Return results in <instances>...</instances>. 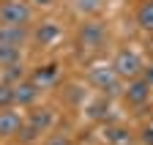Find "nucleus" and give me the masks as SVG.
Wrapping results in <instances>:
<instances>
[{"label": "nucleus", "instance_id": "1", "mask_svg": "<svg viewBox=\"0 0 153 145\" xmlns=\"http://www.w3.org/2000/svg\"><path fill=\"white\" fill-rule=\"evenodd\" d=\"M30 22V6L22 0H3L0 3V25L8 28H25Z\"/></svg>", "mask_w": 153, "mask_h": 145}, {"label": "nucleus", "instance_id": "2", "mask_svg": "<svg viewBox=\"0 0 153 145\" xmlns=\"http://www.w3.org/2000/svg\"><path fill=\"white\" fill-rule=\"evenodd\" d=\"M112 71H115L118 77H137L140 71H142V60H140V55H134L131 49H123V52L115 55Z\"/></svg>", "mask_w": 153, "mask_h": 145}, {"label": "nucleus", "instance_id": "3", "mask_svg": "<svg viewBox=\"0 0 153 145\" xmlns=\"http://www.w3.org/2000/svg\"><path fill=\"white\" fill-rule=\"evenodd\" d=\"M88 80H90V85H93V88L104 90L107 96L120 93V82H118V74L112 71V66H109V68H93Z\"/></svg>", "mask_w": 153, "mask_h": 145}, {"label": "nucleus", "instance_id": "4", "mask_svg": "<svg viewBox=\"0 0 153 145\" xmlns=\"http://www.w3.org/2000/svg\"><path fill=\"white\" fill-rule=\"evenodd\" d=\"M38 96H41V88H38L33 80H22V82L14 85V104H19V107H30V104H36Z\"/></svg>", "mask_w": 153, "mask_h": 145}, {"label": "nucleus", "instance_id": "5", "mask_svg": "<svg viewBox=\"0 0 153 145\" xmlns=\"http://www.w3.org/2000/svg\"><path fill=\"white\" fill-rule=\"evenodd\" d=\"M126 101L134 104V107H142L148 99H150V82L148 80H134L131 85H126Z\"/></svg>", "mask_w": 153, "mask_h": 145}, {"label": "nucleus", "instance_id": "6", "mask_svg": "<svg viewBox=\"0 0 153 145\" xmlns=\"http://www.w3.org/2000/svg\"><path fill=\"white\" fill-rule=\"evenodd\" d=\"M79 44L82 47H101L104 44V28H101V22H85L82 28H79Z\"/></svg>", "mask_w": 153, "mask_h": 145}, {"label": "nucleus", "instance_id": "7", "mask_svg": "<svg viewBox=\"0 0 153 145\" xmlns=\"http://www.w3.org/2000/svg\"><path fill=\"white\" fill-rule=\"evenodd\" d=\"M30 39L27 28H8V25H0V47H19Z\"/></svg>", "mask_w": 153, "mask_h": 145}, {"label": "nucleus", "instance_id": "8", "mask_svg": "<svg viewBox=\"0 0 153 145\" xmlns=\"http://www.w3.org/2000/svg\"><path fill=\"white\" fill-rule=\"evenodd\" d=\"M22 126H25V123H22V118H19L16 112H11V110H0V137H3V140L16 137Z\"/></svg>", "mask_w": 153, "mask_h": 145}, {"label": "nucleus", "instance_id": "9", "mask_svg": "<svg viewBox=\"0 0 153 145\" xmlns=\"http://www.w3.org/2000/svg\"><path fill=\"white\" fill-rule=\"evenodd\" d=\"M57 74H60V71H57V63H49V66L36 68L30 80H33L38 88H55V85H57Z\"/></svg>", "mask_w": 153, "mask_h": 145}, {"label": "nucleus", "instance_id": "10", "mask_svg": "<svg viewBox=\"0 0 153 145\" xmlns=\"http://www.w3.org/2000/svg\"><path fill=\"white\" fill-rule=\"evenodd\" d=\"M33 36H36V41L41 44V47H49V44H55L57 39H60V28L52 25V22H41V25L36 28Z\"/></svg>", "mask_w": 153, "mask_h": 145}, {"label": "nucleus", "instance_id": "11", "mask_svg": "<svg viewBox=\"0 0 153 145\" xmlns=\"http://www.w3.org/2000/svg\"><path fill=\"white\" fill-rule=\"evenodd\" d=\"M27 123H30V126H36L38 132H47V129H52V123H55V112H52V110H47V107H38L36 112H30Z\"/></svg>", "mask_w": 153, "mask_h": 145}, {"label": "nucleus", "instance_id": "12", "mask_svg": "<svg viewBox=\"0 0 153 145\" xmlns=\"http://www.w3.org/2000/svg\"><path fill=\"white\" fill-rule=\"evenodd\" d=\"M22 60V49L19 47H0V66H14Z\"/></svg>", "mask_w": 153, "mask_h": 145}, {"label": "nucleus", "instance_id": "13", "mask_svg": "<svg viewBox=\"0 0 153 145\" xmlns=\"http://www.w3.org/2000/svg\"><path fill=\"white\" fill-rule=\"evenodd\" d=\"M22 80H25V68H22V63H14V66H6V68H3V80H0V82L16 85V82H22Z\"/></svg>", "mask_w": 153, "mask_h": 145}, {"label": "nucleus", "instance_id": "14", "mask_svg": "<svg viewBox=\"0 0 153 145\" xmlns=\"http://www.w3.org/2000/svg\"><path fill=\"white\" fill-rule=\"evenodd\" d=\"M137 22H140V28L153 30V3H148V6H142V8H140V14H137Z\"/></svg>", "mask_w": 153, "mask_h": 145}, {"label": "nucleus", "instance_id": "15", "mask_svg": "<svg viewBox=\"0 0 153 145\" xmlns=\"http://www.w3.org/2000/svg\"><path fill=\"white\" fill-rule=\"evenodd\" d=\"M14 104V85L0 82V110H8Z\"/></svg>", "mask_w": 153, "mask_h": 145}, {"label": "nucleus", "instance_id": "16", "mask_svg": "<svg viewBox=\"0 0 153 145\" xmlns=\"http://www.w3.org/2000/svg\"><path fill=\"white\" fill-rule=\"evenodd\" d=\"M107 112H109V101H107V99H99V101H93V104H90V110H88V115H90L93 120L104 118Z\"/></svg>", "mask_w": 153, "mask_h": 145}, {"label": "nucleus", "instance_id": "17", "mask_svg": "<svg viewBox=\"0 0 153 145\" xmlns=\"http://www.w3.org/2000/svg\"><path fill=\"white\" fill-rule=\"evenodd\" d=\"M38 134H41V132H38V129H36V126H30V123H25V126H22V129H19V134H16V137H19V140H22L25 145H27V142H33V140H36Z\"/></svg>", "mask_w": 153, "mask_h": 145}, {"label": "nucleus", "instance_id": "18", "mask_svg": "<svg viewBox=\"0 0 153 145\" xmlns=\"http://www.w3.org/2000/svg\"><path fill=\"white\" fill-rule=\"evenodd\" d=\"M107 137H109V140H112V142H123V145H126V142H128V140H131V137H128V132H126V129H109V132H107Z\"/></svg>", "mask_w": 153, "mask_h": 145}, {"label": "nucleus", "instance_id": "19", "mask_svg": "<svg viewBox=\"0 0 153 145\" xmlns=\"http://www.w3.org/2000/svg\"><path fill=\"white\" fill-rule=\"evenodd\" d=\"M96 6H99V0H76V8L79 11H93Z\"/></svg>", "mask_w": 153, "mask_h": 145}, {"label": "nucleus", "instance_id": "20", "mask_svg": "<svg viewBox=\"0 0 153 145\" xmlns=\"http://www.w3.org/2000/svg\"><path fill=\"white\" fill-rule=\"evenodd\" d=\"M44 145H71V142H68V140H66L63 134H52V137H49V140H47Z\"/></svg>", "mask_w": 153, "mask_h": 145}, {"label": "nucleus", "instance_id": "21", "mask_svg": "<svg viewBox=\"0 0 153 145\" xmlns=\"http://www.w3.org/2000/svg\"><path fill=\"white\" fill-rule=\"evenodd\" d=\"M142 140H148V142H153V129H148V132L142 134Z\"/></svg>", "mask_w": 153, "mask_h": 145}, {"label": "nucleus", "instance_id": "22", "mask_svg": "<svg viewBox=\"0 0 153 145\" xmlns=\"http://www.w3.org/2000/svg\"><path fill=\"white\" fill-rule=\"evenodd\" d=\"M33 3H36V6H49L52 0H33Z\"/></svg>", "mask_w": 153, "mask_h": 145}, {"label": "nucleus", "instance_id": "23", "mask_svg": "<svg viewBox=\"0 0 153 145\" xmlns=\"http://www.w3.org/2000/svg\"><path fill=\"white\" fill-rule=\"evenodd\" d=\"M145 80H148V82L153 85V68H148V77H145Z\"/></svg>", "mask_w": 153, "mask_h": 145}]
</instances>
